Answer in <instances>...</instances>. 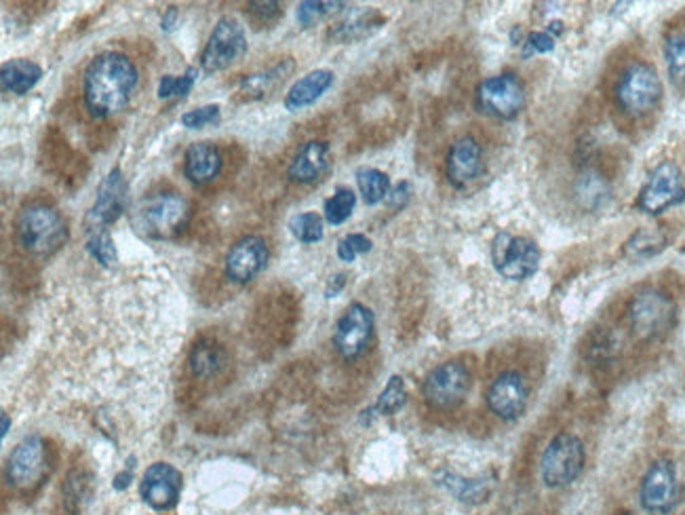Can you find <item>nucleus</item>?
<instances>
[{
  "instance_id": "obj_1",
  "label": "nucleus",
  "mask_w": 685,
  "mask_h": 515,
  "mask_svg": "<svg viewBox=\"0 0 685 515\" xmlns=\"http://www.w3.org/2000/svg\"><path fill=\"white\" fill-rule=\"evenodd\" d=\"M137 83H140V72L127 55H97L85 70V104L93 117H110L129 104Z\"/></svg>"
},
{
  "instance_id": "obj_2",
  "label": "nucleus",
  "mask_w": 685,
  "mask_h": 515,
  "mask_svg": "<svg viewBox=\"0 0 685 515\" xmlns=\"http://www.w3.org/2000/svg\"><path fill=\"white\" fill-rule=\"evenodd\" d=\"M190 216V203L182 195L156 193L133 207L131 222L142 237L154 241H169L184 233Z\"/></svg>"
},
{
  "instance_id": "obj_3",
  "label": "nucleus",
  "mask_w": 685,
  "mask_h": 515,
  "mask_svg": "<svg viewBox=\"0 0 685 515\" xmlns=\"http://www.w3.org/2000/svg\"><path fill=\"white\" fill-rule=\"evenodd\" d=\"M15 237L24 252L47 258L68 241V226L53 207L34 203L19 212L15 220Z\"/></svg>"
},
{
  "instance_id": "obj_4",
  "label": "nucleus",
  "mask_w": 685,
  "mask_h": 515,
  "mask_svg": "<svg viewBox=\"0 0 685 515\" xmlns=\"http://www.w3.org/2000/svg\"><path fill=\"white\" fill-rule=\"evenodd\" d=\"M492 262L504 279L525 281L538 271L540 247L530 237L502 231L492 241Z\"/></svg>"
},
{
  "instance_id": "obj_5",
  "label": "nucleus",
  "mask_w": 685,
  "mask_h": 515,
  "mask_svg": "<svg viewBox=\"0 0 685 515\" xmlns=\"http://www.w3.org/2000/svg\"><path fill=\"white\" fill-rule=\"evenodd\" d=\"M662 98V83L656 68L650 64H633L624 70L620 76L618 87H616V100L618 106L639 117V114L650 112L652 108L658 106Z\"/></svg>"
},
{
  "instance_id": "obj_6",
  "label": "nucleus",
  "mask_w": 685,
  "mask_h": 515,
  "mask_svg": "<svg viewBox=\"0 0 685 515\" xmlns=\"http://www.w3.org/2000/svg\"><path fill=\"white\" fill-rule=\"evenodd\" d=\"M584 469V446L572 433H559L542 456V480L551 488L570 486Z\"/></svg>"
},
{
  "instance_id": "obj_7",
  "label": "nucleus",
  "mask_w": 685,
  "mask_h": 515,
  "mask_svg": "<svg viewBox=\"0 0 685 515\" xmlns=\"http://www.w3.org/2000/svg\"><path fill=\"white\" fill-rule=\"evenodd\" d=\"M525 106V89L515 74L489 76L477 87V108L500 121L517 119Z\"/></svg>"
},
{
  "instance_id": "obj_8",
  "label": "nucleus",
  "mask_w": 685,
  "mask_h": 515,
  "mask_svg": "<svg viewBox=\"0 0 685 515\" xmlns=\"http://www.w3.org/2000/svg\"><path fill=\"white\" fill-rule=\"evenodd\" d=\"M245 53H247L245 28L241 26L239 19L222 17L209 36L207 47L201 57V64H203V70L209 74L222 72L237 62H241Z\"/></svg>"
},
{
  "instance_id": "obj_9",
  "label": "nucleus",
  "mask_w": 685,
  "mask_h": 515,
  "mask_svg": "<svg viewBox=\"0 0 685 515\" xmlns=\"http://www.w3.org/2000/svg\"><path fill=\"white\" fill-rule=\"evenodd\" d=\"M471 385L473 378L466 366H462L460 361H445L426 376L422 393L433 408L449 410L464 402Z\"/></svg>"
},
{
  "instance_id": "obj_10",
  "label": "nucleus",
  "mask_w": 685,
  "mask_h": 515,
  "mask_svg": "<svg viewBox=\"0 0 685 515\" xmlns=\"http://www.w3.org/2000/svg\"><path fill=\"white\" fill-rule=\"evenodd\" d=\"M683 199L685 186L681 169L671 161H664L652 171V176L641 188L637 207L645 214L658 216L662 212H667V209L679 205Z\"/></svg>"
},
{
  "instance_id": "obj_11",
  "label": "nucleus",
  "mask_w": 685,
  "mask_h": 515,
  "mask_svg": "<svg viewBox=\"0 0 685 515\" xmlns=\"http://www.w3.org/2000/svg\"><path fill=\"white\" fill-rule=\"evenodd\" d=\"M631 326L633 332L643 338L650 340L656 336H662L667 332L673 321H675V304L673 300L656 290H645L635 296L631 302Z\"/></svg>"
},
{
  "instance_id": "obj_12",
  "label": "nucleus",
  "mask_w": 685,
  "mask_h": 515,
  "mask_svg": "<svg viewBox=\"0 0 685 515\" xmlns=\"http://www.w3.org/2000/svg\"><path fill=\"white\" fill-rule=\"evenodd\" d=\"M374 326L376 319L369 307H365L361 302L350 304L340 317L334 332L336 351L348 361L361 357L369 347L371 336H374Z\"/></svg>"
},
{
  "instance_id": "obj_13",
  "label": "nucleus",
  "mask_w": 685,
  "mask_h": 515,
  "mask_svg": "<svg viewBox=\"0 0 685 515\" xmlns=\"http://www.w3.org/2000/svg\"><path fill=\"white\" fill-rule=\"evenodd\" d=\"M47 467V448L41 435H28L19 442L7 465V478L13 488L28 490L38 484V480L43 478Z\"/></svg>"
},
{
  "instance_id": "obj_14",
  "label": "nucleus",
  "mask_w": 685,
  "mask_h": 515,
  "mask_svg": "<svg viewBox=\"0 0 685 515\" xmlns=\"http://www.w3.org/2000/svg\"><path fill=\"white\" fill-rule=\"evenodd\" d=\"M679 484L675 465L667 459L656 461L641 482V505L650 513H669L677 505Z\"/></svg>"
},
{
  "instance_id": "obj_15",
  "label": "nucleus",
  "mask_w": 685,
  "mask_h": 515,
  "mask_svg": "<svg viewBox=\"0 0 685 515\" xmlns=\"http://www.w3.org/2000/svg\"><path fill=\"white\" fill-rule=\"evenodd\" d=\"M127 195H129V184L123 176L121 167L110 169V174L104 178V182L97 188L95 203L89 209L87 222L93 228H106L114 224L121 218L127 205Z\"/></svg>"
},
{
  "instance_id": "obj_16",
  "label": "nucleus",
  "mask_w": 685,
  "mask_h": 515,
  "mask_svg": "<svg viewBox=\"0 0 685 515\" xmlns=\"http://www.w3.org/2000/svg\"><path fill=\"white\" fill-rule=\"evenodd\" d=\"M140 492L154 511H169L180 501L182 473L169 463H154L144 473Z\"/></svg>"
},
{
  "instance_id": "obj_17",
  "label": "nucleus",
  "mask_w": 685,
  "mask_h": 515,
  "mask_svg": "<svg viewBox=\"0 0 685 515\" xmlns=\"http://www.w3.org/2000/svg\"><path fill=\"white\" fill-rule=\"evenodd\" d=\"M527 399H530V389H527L525 378L517 372L500 374L492 387L487 389L489 410L504 418V421L519 418L527 408Z\"/></svg>"
},
{
  "instance_id": "obj_18",
  "label": "nucleus",
  "mask_w": 685,
  "mask_h": 515,
  "mask_svg": "<svg viewBox=\"0 0 685 515\" xmlns=\"http://www.w3.org/2000/svg\"><path fill=\"white\" fill-rule=\"evenodd\" d=\"M268 256V245L262 237H243L226 254V277L234 283H249L266 269Z\"/></svg>"
},
{
  "instance_id": "obj_19",
  "label": "nucleus",
  "mask_w": 685,
  "mask_h": 515,
  "mask_svg": "<svg viewBox=\"0 0 685 515\" xmlns=\"http://www.w3.org/2000/svg\"><path fill=\"white\" fill-rule=\"evenodd\" d=\"M447 180L454 188H466L471 186L483 171V148L481 144L466 136L460 138L449 148L447 155Z\"/></svg>"
},
{
  "instance_id": "obj_20",
  "label": "nucleus",
  "mask_w": 685,
  "mask_h": 515,
  "mask_svg": "<svg viewBox=\"0 0 685 515\" xmlns=\"http://www.w3.org/2000/svg\"><path fill=\"white\" fill-rule=\"evenodd\" d=\"M327 169H329V144L312 140V142H306L298 150V155L293 157L287 169V176L289 180L298 184H312V182H317Z\"/></svg>"
},
{
  "instance_id": "obj_21",
  "label": "nucleus",
  "mask_w": 685,
  "mask_h": 515,
  "mask_svg": "<svg viewBox=\"0 0 685 515\" xmlns=\"http://www.w3.org/2000/svg\"><path fill=\"white\" fill-rule=\"evenodd\" d=\"M222 165L224 161L218 146H213L211 142H194L186 150L184 174L192 184L203 186L220 176Z\"/></svg>"
},
{
  "instance_id": "obj_22",
  "label": "nucleus",
  "mask_w": 685,
  "mask_h": 515,
  "mask_svg": "<svg viewBox=\"0 0 685 515\" xmlns=\"http://www.w3.org/2000/svg\"><path fill=\"white\" fill-rule=\"evenodd\" d=\"M384 15L376 9H350L340 22L329 30V38L336 43H355L371 36L384 26Z\"/></svg>"
},
{
  "instance_id": "obj_23",
  "label": "nucleus",
  "mask_w": 685,
  "mask_h": 515,
  "mask_svg": "<svg viewBox=\"0 0 685 515\" xmlns=\"http://www.w3.org/2000/svg\"><path fill=\"white\" fill-rule=\"evenodd\" d=\"M336 81V74L331 70H312L306 76H302L300 81L291 85V89L285 95V108L291 112L304 110L319 102L323 95L331 89Z\"/></svg>"
},
{
  "instance_id": "obj_24",
  "label": "nucleus",
  "mask_w": 685,
  "mask_h": 515,
  "mask_svg": "<svg viewBox=\"0 0 685 515\" xmlns=\"http://www.w3.org/2000/svg\"><path fill=\"white\" fill-rule=\"evenodd\" d=\"M228 364L226 349L211 338L199 340L190 351V370L197 378L218 376Z\"/></svg>"
},
{
  "instance_id": "obj_25",
  "label": "nucleus",
  "mask_w": 685,
  "mask_h": 515,
  "mask_svg": "<svg viewBox=\"0 0 685 515\" xmlns=\"http://www.w3.org/2000/svg\"><path fill=\"white\" fill-rule=\"evenodd\" d=\"M43 76V68L30 60H11L0 68V87L5 93L26 95Z\"/></svg>"
},
{
  "instance_id": "obj_26",
  "label": "nucleus",
  "mask_w": 685,
  "mask_h": 515,
  "mask_svg": "<svg viewBox=\"0 0 685 515\" xmlns=\"http://www.w3.org/2000/svg\"><path fill=\"white\" fill-rule=\"evenodd\" d=\"M667 247V233L660 226H643L626 241L624 254L633 260H648Z\"/></svg>"
},
{
  "instance_id": "obj_27",
  "label": "nucleus",
  "mask_w": 685,
  "mask_h": 515,
  "mask_svg": "<svg viewBox=\"0 0 685 515\" xmlns=\"http://www.w3.org/2000/svg\"><path fill=\"white\" fill-rule=\"evenodd\" d=\"M291 70H293V62L285 60V62H281L277 66H272L266 72L251 74V76H247V79H243L241 93H245L247 98H253V100L264 98V95H268L274 87H277Z\"/></svg>"
},
{
  "instance_id": "obj_28",
  "label": "nucleus",
  "mask_w": 685,
  "mask_h": 515,
  "mask_svg": "<svg viewBox=\"0 0 685 515\" xmlns=\"http://www.w3.org/2000/svg\"><path fill=\"white\" fill-rule=\"evenodd\" d=\"M576 199L584 209H599L610 199V184L597 171H584L576 182Z\"/></svg>"
},
{
  "instance_id": "obj_29",
  "label": "nucleus",
  "mask_w": 685,
  "mask_h": 515,
  "mask_svg": "<svg viewBox=\"0 0 685 515\" xmlns=\"http://www.w3.org/2000/svg\"><path fill=\"white\" fill-rule=\"evenodd\" d=\"M357 186L367 205H378L390 195V178L376 167H361L357 171Z\"/></svg>"
},
{
  "instance_id": "obj_30",
  "label": "nucleus",
  "mask_w": 685,
  "mask_h": 515,
  "mask_svg": "<svg viewBox=\"0 0 685 515\" xmlns=\"http://www.w3.org/2000/svg\"><path fill=\"white\" fill-rule=\"evenodd\" d=\"M664 60L677 87H685V30L673 32L664 43Z\"/></svg>"
},
{
  "instance_id": "obj_31",
  "label": "nucleus",
  "mask_w": 685,
  "mask_h": 515,
  "mask_svg": "<svg viewBox=\"0 0 685 515\" xmlns=\"http://www.w3.org/2000/svg\"><path fill=\"white\" fill-rule=\"evenodd\" d=\"M87 252L97 264H102L104 269H112V266L119 262V254H116V245L112 241V235L108 233V228H93L87 241Z\"/></svg>"
},
{
  "instance_id": "obj_32",
  "label": "nucleus",
  "mask_w": 685,
  "mask_h": 515,
  "mask_svg": "<svg viewBox=\"0 0 685 515\" xmlns=\"http://www.w3.org/2000/svg\"><path fill=\"white\" fill-rule=\"evenodd\" d=\"M355 205L357 195L352 193L350 188H338L336 193L325 201V220L331 226H340L352 216V212H355Z\"/></svg>"
},
{
  "instance_id": "obj_33",
  "label": "nucleus",
  "mask_w": 685,
  "mask_h": 515,
  "mask_svg": "<svg viewBox=\"0 0 685 515\" xmlns=\"http://www.w3.org/2000/svg\"><path fill=\"white\" fill-rule=\"evenodd\" d=\"M289 231L300 243H306V245L319 243L323 239V235H325V231H323V218L319 214H315V212L298 214V216L291 218Z\"/></svg>"
},
{
  "instance_id": "obj_34",
  "label": "nucleus",
  "mask_w": 685,
  "mask_h": 515,
  "mask_svg": "<svg viewBox=\"0 0 685 515\" xmlns=\"http://www.w3.org/2000/svg\"><path fill=\"white\" fill-rule=\"evenodd\" d=\"M407 402V389H405V380L401 376H393L388 380V385L384 387V391L380 393L376 406L371 408V412H378L382 416H390L399 412Z\"/></svg>"
},
{
  "instance_id": "obj_35",
  "label": "nucleus",
  "mask_w": 685,
  "mask_h": 515,
  "mask_svg": "<svg viewBox=\"0 0 685 515\" xmlns=\"http://www.w3.org/2000/svg\"><path fill=\"white\" fill-rule=\"evenodd\" d=\"M199 79V70L197 68H188L182 76H163L161 83H159V98L161 100H169V98H186V95L192 91L194 83Z\"/></svg>"
},
{
  "instance_id": "obj_36",
  "label": "nucleus",
  "mask_w": 685,
  "mask_h": 515,
  "mask_svg": "<svg viewBox=\"0 0 685 515\" xmlns=\"http://www.w3.org/2000/svg\"><path fill=\"white\" fill-rule=\"evenodd\" d=\"M344 3H325V0H304V3L298 5L296 17H298V24L302 28H310L315 26L317 22H321L323 17H327L329 13H336L340 9H344Z\"/></svg>"
},
{
  "instance_id": "obj_37",
  "label": "nucleus",
  "mask_w": 685,
  "mask_h": 515,
  "mask_svg": "<svg viewBox=\"0 0 685 515\" xmlns=\"http://www.w3.org/2000/svg\"><path fill=\"white\" fill-rule=\"evenodd\" d=\"M66 503L72 511L81 509L87 501H89V494H91V478L83 471H72L66 480Z\"/></svg>"
},
{
  "instance_id": "obj_38",
  "label": "nucleus",
  "mask_w": 685,
  "mask_h": 515,
  "mask_svg": "<svg viewBox=\"0 0 685 515\" xmlns=\"http://www.w3.org/2000/svg\"><path fill=\"white\" fill-rule=\"evenodd\" d=\"M222 119V110L218 104H207L182 114V125L186 129H203L207 125H218Z\"/></svg>"
},
{
  "instance_id": "obj_39",
  "label": "nucleus",
  "mask_w": 685,
  "mask_h": 515,
  "mask_svg": "<svg viewBox=\"0 0 685 515\" xmlns=\"http://www.w3.org/2000/svg\"><path fill=\"white\" fill-rule=\"evenodd\" d=\"M371 247H374V243H371L369 237H365L361 233H352V235H346L344 239H340L338 258L342 262H355L361 254L371 252Z\"/></svg>"
},
{
  "instance_id": "obj_40",
  "label": "nucleus",
  "mask_w": 685,
  "mask_h": 515,
  "mask_svg": "<svg viewBox=\"0 0 685 515\" xmlns=\"http://www.w3.org/2000/svg\"><path fill=\"white\" fill-rule=\"evenodd\" d=\"M441 484L452 490L456 497H460V501L485 497V484L475 482V480H462V478H456V475H445Z\"/></svg>"
},
{
  "instance_id": "obj_41",
  "label": "nucleus",
  "mask_w": 685,
  "mask_h": 515,
  "mask_svg": "<svg viewBox=\"0 0 685 515\" xmlns=\"http://www.w3.org/2000/svg\"><path fill=\"white\" fill-rule=\"evenodd\" d=\"M523 45H525V57H530L532 53L542 55V53H551V51L555 49L557 38L548 34L546 30H542V32H532V34H527V38H525V43H523Z\"/></svg>"
},
{
  "instance_id": "obj_42",
  "label": "nucleus",
  "mask_w": 685,
  "mask_h": 515,
  "mask_svg": "<svg viewBox=\"0 0 685 515\" xmlns=\"http://www.w3.org/2000/svg\"><path fill=\"white\" fill-rule=\"evenodd\" d=\"M249 13L253 17H258L260 22H277L279 17H283V7L274 0H251L247 5Z\"/></svg>"
},
{
  "instance_id": "obj_43",
  "label": "nucleus",
  "mask_w": 685,
  "mask_h": 515,
  "mask_svg": "<svg viewBox=\"0 0 685 515\" xmlns=\"http://www.w3.org/2000/svg\"><path fill=\"white\" fill-rule=\"evenodd\" d=\"M411 199V184L409 182H399L388 195V203L395 209H403Z\"/></svg>"
},
{
  "instance_id": "obj_44",
  "label": "nucleus",
  "mask_w": 685,
  "mask_h": 515,
  "mask_svg": "<svg viewBox=\"0 0 685 515\" xmlns=\"http://www.w3.org/2000/svg\"><path fill=\"white\" fill-rule=\"evenodd\" d=\"M178 19H180V11L175 9V7H169L165 13H163V19H161V30L163 32H173L175 26H178Z\"/></svg>"
},
{
  "instance_id": "obj_45",
  "label": "nucleus",
  "mask_w": 685,
  "mask_h": 515,
  "mask_svg": "<svg viewBox=\"0 0 685 515\" xmlns=\"http://www.w3.org/2000/svg\"><path fill=\"white\" fill-rule=\"evenodd\" d=\"M344 285H346V275H334V277H331L329 279V283H327V290H325V296L327 298H334V296H338L342 290H344Z\"/></svg>"
},
{
  "instance_id": "obj_46",
  "label": "nucleus",
  "mask_w": 685,
  "mask_h": 515,
  "mask_svg": "<svg viewBox=\"0 0 685 515\" xmlns=\"http://www.w3.org/2000/svg\"><path fill=\"white\" fill-rule=\"evenodd\" d=\"M127 484H131V473L129 471H123V473H119V478H116V488H119V490H123Z\"/></svg>"
},
{
  "instance_id": "obj_47",
  "label": "nucleus",
  "mask_w": 685,
  "mask_h": 515,
  "mask_svg": "<svg viewBox=\"0 0 685 515\" xmlns=\"http://www.w3.org/2000/svg\"><path fill=\"white\" fill-rule=\"evenodd\" d=\"M546 32L557 38V36L563 32V22H551V24H548V30H546Z\"/></svg>"
},
{
  "instance_id": "obj_48",
  "label": "nucleus",
  "mask_w": 685,
  "mask_h": 515,
  "mask_svg": "<svg viewBox=\"0 0 685 515\" xmlns=\"http://www.w3.org/2000/svg\"><path fill=\"white\" fill-rule=\"evenodd\" d=\"M9 414H3V437H7V433H9Z\"/></svg>"
}]
</instances>
